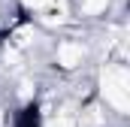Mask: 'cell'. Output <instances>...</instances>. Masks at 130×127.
Instances as JSON below:
<instances>
[{"label": "cell", "instance_id": "4", "mask_svg": "<svg viewBox=\"0 0 130 127\" xmlns=\"http://www.w3.org/2000/svg\"><path fill=\"white\" fill-rule=\"evenodd\" d=\"M52 0H18V9L21 12H42Z\"/></svg>", "mask_w": 130, "mask_h": 127}, {"label": "cell", "instance_id": "2", "mask_svg": "<svg viewBox=\"0 0 130 127\" xmlns=\"http://www.w3.org/2000/svg\"><path fill=\"white\" fill-rule=\"evenodd\" d=\"M85 61H88V45L79 36H67V39H58L52 45V64L61 73H76L85 67Z\"/></svg>", "mask_w": 130, "mask_h": 127}, {"label": "cell", "instance_id": "3", "mask_svg": "<svg viewBox=\"0 0 130 127\" xmlns=\"http://www.w3.org/2000/svg\"><path fill=\"white\" fill-rule=\"evenodd\" d=\"M76 12L79 18H97L109 12V0H76Z\"/></svg>", "mask_w": 130, "mask_h": 127}, {"label": "cell", "instance_id": "1", "mask_svg": "<svg viewBox=\"0 0 130 127\" xmlns=\"http://www.w3.org/2000/svg\"><path fill=\"white\" fill-rule=\"evenodd\" d=\"M97 88H100V100L115 115H127V109H130V73H127V64L106 61L100 67Z\"/></svg>", "mask_w": 130, "mask_h": 127}]
</instances>
